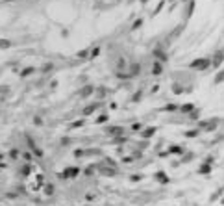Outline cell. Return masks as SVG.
<instances>
[{
  "label": "cell",
  "mask_w": 224,
  "mask_h": 206,
  "mask_svg": "<svg viewBox=\"0 0 224 206\" xmlns=\"http://www.w3.org/2000/svg\"><path fill=\"white\" fill-rule=\"evenodd\" d=\"M171 152H172V154H176V152L182 154V152H184V147H176V145H174V147H171Z\"/></svg>",
  "instance_id": "cell-14"
},
{
  "label": "cell",
  "mask_w": 224,
  "mask_h": 206,
  "mask_svg": "<svg viewBox=\"0 0 224 206\" xmlns=\"http://www.w3.org/2000/svg\"><path fill=\"white\" fill-rule=\"evenodd\" d=\"M96 108H98V104H93V106H87V108L83 110V113H85V115H89V113H93V112H95Z\"/></svg>",
  "instance_id": "cell-9"
},
{
  "label": "cell",
  "mask_w": 224,
  "mask_h": 206,
  "mask_svg": "<svg viewBox=\"0 0 224 206\" xmlns=\"http://www.w3.org/2000/svg\"><path fill=\"white\" fill-rule=\"evenodd\" d=\"M33 72H35V69H33V67H26V69H22L20 76H30V74H33Z\"/></svg>",
  "instance_id": "cell-7"
},
{
  "label": "cell",
  "mask_w": 224,
  "mask_h": 206,
  "mask_svg": "<svg viewBox=\"0 0 224 206\" xmlns=\"http://www.w3.org/2000/svg\"><path fill=\"white\" fill-rule=\"evenodd\" d=\"M22 158H24L26 162H30V164H32V160H33V156H32V152H30V151H26V152L22 154Z\"/></svg>",
  "instance_id": "cell-15"
},
{
  "label": "cell",
  "mask_w": 224,
  "mask_h": 206,
  "mask_svg": "<svg viewBox=\"0 0 224 206\" xmlns=\"http://www.w3.org/2000/svg\"><path fill=\"white\" fill-rule=\"evenodd\" d=\"M185 136L187 138H197L198 136V130H189V132H185Z\"/></svg>",
  "instance_id": "cell-17"
},
{
  "label": "cell",
  "mask_w": 224,
  "mask_h": 206,
  "mask_svg": "<svg viewBox=\"0 0 224 206\" xmlns=\"http://www.w3.org/2000/svg\"><path fill=\"white\" fill-rule=\"evenodd\" d=\"M139 99H141V91H137V93H135V97H133V100H139Z\"/></svg>",
  "instance_id": "cell-22"
},
{
  "label": "cell",
  "mask_w": 224,
  "mask_h": 206,
  "mask_svg": "<svg viewBox=\"0 0 224 206\" xmlns=\"http://www.w3.org/2000/svg\"><path fill=\"white\" fill-rule=\"evenodd\" d=\"M9 46H11L9 39H0V48H9Z\"/></svg>",
  "instance_id": "cell-11"
},
{
  "label": "cell",
  "mask_w": 224,
  "mask_h": 206,
  "mask_svg": "<svg viewBox=\"0 0 224 206\" xmlns=\"http://www.w3.org/2000/svg\"><path fill=\"white\" fill-rule=\"evenodd\" d=\"M43 121H41V117H33V125H41Z\"/></svg>",
  "instance_id": "cell-20"
},
{
  "label": "cell",
  "mask_w": 224,
  "mask_h": 206,
  "mask_svg": "<svg viewBox=\"0 0 224 206\" xmlns=\"http://www.w3.org/2000/svg\"><path fill=\"white\" fill-rule=\"evenodd\" d=\"M193 110H195V104H185V106H182V108H180V112H184V113L193 112Z\"/></svg>",
  "instance_id": "cell-8"
},
{
  "label": "cell",
  "mask_w": 224,
  "mask_h": 206,
  "mask_svg": "<svg viewBox=\"0 0 224 206\" xmlns=\"http://www.w3.org/2000/svg\"><path fill=\"white\" fill-rule=\"evenodd\" d=\"M209 65H211L209 58H198L197 61H193V63H191V69H208Z\"/></svg>",
  "instance_id": "cell-1"
},
{
  "label": "cell",
  "mask_w": 224,
  "mask_h": 206,
  "mask_svg": "<svg viewBox=\"0 0 224 206\" xmlns=\"http://www.w3.org/2000/svg\"><path fill=\"white\" fill-rule=\"evenodd\" d=\"M156 130H158V128H156V126H150V128H145V130H143V134H141V136H143V138H152V136H154V132H156Z\"/></svg>",
  "instance_id": "cell-5"
},
{
  "label": "cell",
  "mask_w": 224,
  "mask_h": 206,
  "mask_svg": "<svg viewBox=\"0 0 224 206\" xmlns=\"http://www.w3.org/2000/svg\"><path fill=\"white\" fill-rule=\"evenodd\" d=\"M139 128H141V125H139V123H135V125L132 126V130H139Z\"/></svg>",
  "instance_id": "cell-23"
},
{
  "label": "cell",
  "mask_w": 224,
  "mask_h": 206,
  "mask_svg": "<svg viewBox=\"0 0 224 206\" xmlns=\"http://www.w3.org/2000/svg\"><path fill=\"white\" fill-rule=\"evenodd\" d=\"M141 24H143V19H139V20H135V22H133V26H132V30H137V28H139Z\"/></svg>",
  "instance_id": "cell-18"
},
{
  "label": "cell",
  "mask_w": 224,
  "mask_h": 206,
  "mask_svg": "<svg viewBox=\"0 0 224 206\" xmlns=\"http://www.w3.org/2000/svg\"><path fill=\"white\" fill-rule=\"evenodd\" d=\"M161 71H163L161 61H158V59H156V63H154V67H152V74H154V76H158V74H161Z\"/></svg>",
  "instance_id": "cell-4"
},
{
  "label": "cell",
  "mask_w": 224,
  "mask_h": 206,
  "mask_svg": "<svg viewBox=\"0 0 224 206\" xmlns=\"http://www.w3.org/2000/svg\"><path fill=\"white\" fill-rule=\"evenodd\" d=\"M9 156H11V158H17V156H19V151H11Z\"/></svg>",
  "instance_id": "cell-21"
},
{
  "label": "cell",
  "mask_w": 224,
  "mask_h": 206,
  "mask_svg": "<svg viewBox=\"0 0 224 206\" xmlns=\"http://www.w3.org/2000/svg\"><path fill=\"white\" fill-rule=\"evenodd\" d=\"M172 91H174L176 95H180V93H184V87H182L180 84H174V85H172Z\"/></svg>",
  "instance_id": "cell-12"
},
{
  "label": "cell",
  "mask_w": 224,
  "mask_h": 206,
  "mask_svg": "<svg viewBox=\"0 0 224 206\" xmlns=\"http://www.w3.org/2000/svg\"><path fill=\"white\" fill-rule=\"evenodd\" d=\"M109 117L106 115V113H102V115H98V119H96V125H102V123H106Z\"/></svg>",
  "instance_id": "cell-13"
},
{
  "label": "cell",
  "mask_w": 224,
  "mask_h": 206,
  "mask_svg": "<svg viewBox=\"0 0 224 206\" xmlns=\"http://www.w3.org/2000/svg\"><path fill=\"white\" fill-rule=\"evenodd\" d=\"M139 71H141V65H139V63H133V65H132V74H130V76H137Z\"/></svg>",
  "instance_id": "cell-6"
},
{
  "label": "cell",
  "mask_w": 224,
  "mask_h": 206,
  "mask_svg": "<svg viewBox=\"0 0 224 206\" xmlns=\"http://www.w3.org/2000/svg\"><path fill=\"white\" fill-rule=\"evenodd\" d=\"M26 139H28V145H30V149H32V152H33V154H35L37 158H41V156H43V151H41V149H39V147H37V145L33 143V139H32L30 136H28Z\"/></svg>",
  "instance_id": "cell-3"
},
{
  "label": "cell",
  "mask_w": 224,
  "mask_h": 206,
  "mask_svg": "<svg viewBox=\"0 0 224 206\" xmlns=\"http://www.w3.org/2000/svg\"><path fill=\"white\" fill-rule=\"evenodd\" d=\"M44 191H46V195H52V191H54V188H52L50 184H46V188H44Z\"/></svg>",
  "instance_id": "cell-19"
},
{
  "label": "cell",
  "mask_w": 224,
  "mask_h": 206,
  "mask_svg": "<svg viewBox=\"0 0 224 206\" xmlns=\"http://www.w3.org/2000/svg\"><path fill=\"white\" fill-rule=\"evenodd\" d=\"M78 175H80V169H78V167H67L59 177H61V178H76Z\"/></svg>",
  "instance_id": "cell-2"
},
{
  "label": "cell",
  "mask_w": 224,
  "mask_h": 206,
  "mask_svg": "<svg viewBox=\"0 0 224 206\" xmlns=\"http://www.w3.org/2000/svg\"><path fill=\"white\" fill-rule=\"evenodd\" d=\"M209 169H211V165H209V164L206 162V164H204V165L200 167V173H209Z\"/></svg>",
  "instance_id": "cell-16"
},
{
  "label": "cell",
  "mask_w": 224,
  "mask_h": 206,
  "mask_svg": "<svg viewBox=\"0 0 224 206\" xmlns=\"http://www.w3.org/2000/svg\"><path fill=\"white\" fill-rule=\"evenodd\" d=\"M156 178H158L159 182H165V184L169 182V178H167V175H165V173H158V175H156Z\"/></svg>",
  "instance_id": "cell-10"
}]
</instances>
